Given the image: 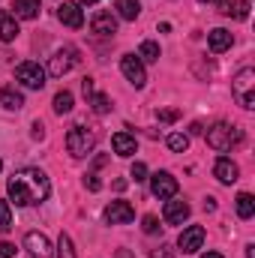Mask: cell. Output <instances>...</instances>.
<instances>
[{
  "mask_svg": "<svg viewBox=\"0 0 255 258\" xmlns=\"http://www.w3.org/2000/svg\"><path fill=\"white\" fill-rule=\"evenodd\" d=\"M105 219H108V225H126L135 219V207L129 201H111L105 207Z\"/></svg>",
  "mask_w": 255,
  "mask_h": 258,
  "instance_id": "obj_8",
  "label": "cell"
},
{
  "mask_svg": "<svg viewBox=\"0 0 255 258\" xmlns=\"http://www.w3.org/2000/svg\"><path fill=\"white\" fill-rule=\"evenodd\" d=\"M57 18L63 21L66 27H72V30H78V27L84 24V12H81V6H78L75 0H63V3H60Z\"/></svg>",
  "mask_w": 255,
  "mask_h": 258,
  "instance_id": "obj_12",
  "label": "cell"
},
{
  "mask_svg": "<svg viewBox=\"0 0 255 258\" xmlns=\"http://www.w3.org/2000/svg\"><path fill=\"white\" fill-rule=\"evenodd\" d=\"M18 36V24H15V15L3 12L0 9V42H12Z\"/></svg>",
  "mask_w": 255,
  "mask_h": 258,
  "instance_id": "obj_19",
  "label": "cell"
},
{
  "mask_svg": "<svg viewBox=\"0 0 255 258\" xmlns=\"http://www.w3.org/2000/svg\"><path fill=\"white\" fill-rule=\"evenodd\" d=\"M237 216H240V219H252L255 216V198L249 192L237 195Z\"/></svg>",
  "mask_w": 255,
  "mask_h": 258,
  "instance_id": "obj_22",
  "label": "cell"
},
{
  "mask_svg": "<svg viewBox=\"0 0 255 258\" xmlns=\"http://www.w3.org/2000/svg\"><path fill=\"white\" fill-rule=\"evenodd\" d=\"M96 129L90 126H72L69 132H66V150L75 156V159H81V156H90L93 153V147H96Z\"/></svg>",
  "mask_w": 255,
  "mask_h": 258,
  "instance_id": "obj_2",
  "label": "cell"
},
{
  "mask_svg": "<svg viewBox=\"0 0 255 258\" xmlns=\"http://www.w3.org/2000/svg\"><path fill=\"white\" fill-rule=\"evenodd\" d=\"M168 147H171L174 153H186V147H189V135H183V132H171V135H168Z\"/></svg>",
  "mask_w": 255,
  "mask_h": 258,
  "instance_id": "obj_26",
  "label": "cell"
},
{
  "mask_svg": "<svg viewBox=\"0 0 255 258\" xmlns=\"http://www.w3.org/2000/svg\"><path fill=\"white\" fill-rule=\"evenodd\" d=\"M6 192H9V201H15V207H30V204H39V201L48 198L51 183H48L45 171H39V168H21V171H15L9 177Z\"/></svg>",
  "mask_w": 255,
  "mask_h": 258,
  "instance_id": "obj_1",
  "label": "cell"
},
{
  "mask_svg": "<svg viewBox=\"0 0 255 258\" xmlns=\"http://www.w3.org/2000/svg\"><path fill=\"white\" fill-rule=\"evenodd\" d=\"M45 132H42V123H33V138H42Z\"/></svg>",
  "mask_w": 255,
  "mask_h": 258,
  "instance_id": "obj_38",
  "label": "cell"
},
{
  "mask_svg": "<svg viewBox=\"0 0 255 258\" xmlns=\"http://www.w3.org/2000/svg\"><path fill=\"white\" fill-rule=\"evenodd\" d=\"M84 186H87L90 192H99V189H102V180H99L96 174H87V177H84Z\"/></svg>",
  "mask_w": 255,
  "mask_h": 258,
  "instance_id": "obj_33",
  "label": "cell"
},
{
  "mask_svg": "<svg viewBox=\"0 0 255 258\" xmlns=\"http://www.w3.org/2000/svg\"><path fill=\"white\" fill-rule=\"evenodd\" d=\"M201 258H222L219 252H207V255H201Z\"/></svg>",
  "mask_w": 255,
  "mask_h": 258,
  "instance_id": "obj_39",
  "label": "cell"
},
{
  "mask_svg": "<svg viewBox=\"0 0 255 258\" xmlns=\"http://www.w3.org/2000/svg\"><path fill=\"white\" fill-rule=\"evenodd\" d=\"M150 192L156 195L159 201L174 198V195H177V177H174L171 171H156V174L150 177Z\"/></svg>",
  "mask_w": 255,
  "mask_h": 258,
  "instance_id": "obj_6",
  "label": "cell"
},
{
  "mask_svg": "<svg viewBox=\"0 0 255 258\" xmlns=\"http://www.w3.org/2000/svg\"><path fill=\"white\" fill-rule=\"evenodd\" d=\"M138 60H141V63H144V60H147V63H156V60H159V45L150 42V39H144L141 48H138Z\"/></svg>",
  "mask_w": 255,
  "mask_h": 258,
  "instance_id": "obj_23",
  "label": "cell"
},
{
  "mask_svg": "<svg viewBox=\"0 0 255 258\" xmlns=\"http://www.w3.org/2000/svg\"><path fill=\"white\" fill-rule=\"evenodd\" d=\"M231 33L225 30V27H216V30H210L207 33V48L213 51V54H222V51H228L231 48Z\"/></svg>",
  "mask_w": 255,
  "mask_h": 258,
  "instance_id": "obj_16",
  "label": "cell"
},
{
  "mask_svg": "<svg viewBox=\"0 0 255 258\" xmlns=\"http://www.w3.org/2000/svg\"><path fill=\"white\" fill-rule=\"evenodd\" d=\"M186 216H189V204H186V201H177V198H168V201H165L162 219H165L168 225H183Z\"/></svg>",
  "mask_w": 255,
  "mask_h": 258,
  "instance_id": "obj_14",
  "label": "cell"
},
{
  "mask_svg": "<svg viewBox=\"0 0 255 258\" xmlns=\"http://www.w3.org/2000/svg\"><path fill=\"white\" fill-rule=\"evenodd\" d=\"M114 9H117V15L123 21H135L138 12H141V3L138 0H114Z\"/></svg>",
  "mask_w": 255,
  "mask_h": 258,
  "instance_id": "obj_21",
  "label": "cell"
},
{
  "mask_svg": "<svg viewBox=\"0 0 255 258\" xmlns=\"http://www.w3.org/2000/svg\"><path fill=\"white\" fill-rule=\"evenodd\" d=\"M72 66H75V51H72V48H60V51L51 57V63H48V72H51L54 78H60V75H66Z\"/></svg>",
  "mask_w": 255,
  "mask_h": 258,
  "instance_id": "obj_15",
  "label": "cell"
},
{
  "mask_svg": "<svg viewBox=\"0 0 255 258\" xmlns=\"http://www.w3.org/2000/svg\"><path fill=\"white\" fill-rule=\"evenodd\" d=\"M243 141V132L237 126H228V123H213L207 129V144L213 150H231L234 144Z\"/></svg>",
  "mask_w": 255,
  "mask_h": 258,
  "instance_id": "obj_4",
  "label": "cell"
},
{
  "mask_svg": "<svg viewBox=\"0 0 255 258\" xmlns=\"http://www.w3.org/2000/svg\"><path fill=\"white\" fill-rule=\"evenodd\" d=\"M24 246L30 249V255L33 258H51V240L42 234V231H27V237H24Z\"/></svg>",
  "mask_w": 255,
  "mask_h": 258,
  "instance_id": "obj_10",
  "label": "cell"
},
{
  "mask_svg": "<svg viewBox=\"0 0 255 258\" xmlns=\"http://www.w3.org/2000/svg\"><path fill=\"white\" fill-rule=\"evenodd\" d=\"M120 69L126 75V81L132 87H144L147 84V72H144V63L138 60V54H123L120 57Z\"/></svg>",
  "mask_w": 255,
  "mask_h": 258,
  "instance_id": "obj_7",
  "label": "cell"
},
{
  "mask_svg": "<svg viewBox=\"0 0 255 258\" xmlns=\"http://www.w3.org/2000/svg\"><path fill=\"white\" fill-rule=\"evenodd\" d=\"M0 105H3L6 111H18V108H24V96H21L15 87H3V90H0Z\"/></svg>",
  "mask_w": 255,
  "mask_h": 258,
  "instance_id": "obj_18",
  "label": "cell"
},
{
  "mask_svg": "<svg viewBox=\"0 0 255 258\" xmlns=\"http://www.w3.org/2000/svg\"><path fill=\"white\" fill-rule=\"evenodd\" d=\"M150 258H174V255H171V249H168V246H159V249H153V252H150Z\"/></svg>",
  "mask_w": 255,
  "mask_h": 258,
  "instance_id": "obj_37",
  "label": "cell"
},
{
  "mask_svg": "<svg viewBox=\"0 0 255 258\" xmlns=\"http://www.w3.org/2000/svg\"><path fill=\"white\" fill-rule=\"evenodd\" d=\"M81 90H84V96L90 99V96L96 93V90H93V78H84V81H81Z\"/></svg>",
  "mask_w": 255,
  "mask_h": 258,
  "instance_id": "obj_36",
  "label": "cell"
},
{
  "mask_svg": "<svg viewBox=\"0 0 255 258\" xmlns=\"http://www.w3.org/2000/svg\"><path fill=\"white\" fill-rule=\"evenodd\" d=\"M15 255V246L9 240H0V258H12Z\"/></svg>",
  "mask_w": 255,
  "mask_h": 258,
  "instance_id": "obj_34",
  "label": "cell"
},
{
  "mask_svg": "<svg viewBox=\"0 0 255 258\" xmlns=\"http://www.w3.org/2000/svg\"><path fill=\"white\" fill-rule=\"evenodd\" d=\"M213 177H216L219 183L231 186V183L240 177V168H237V162H231L228 156H219V159H216V165H213Z\"/></svg>",
  "mask_w": 255,
  "mask_h": 258,
  "instance_id": "obj_11",
  "label": "cell"
},
{
  "mask_svg": "<svg viewBox=\"0 0 255 258\" xmlns=\"http://www.w3.org/2000/svg\"><path fill=\"white\" fill-rule=\"evenodd\" d=\"M111 147H114L117 156H132L138 144H135V135H129V132H114V135H111Z\"/></svg>",
  "mask_w": 255,
  "mask_h": 258,
  "instance_id": "obj_17",
  "label": "cell"
},
{
  "mask_svg": "<svg viewBox=\"0 0 255 258\" xmlns=\"http://www.w3.org/2000/svg\"><path fill=\"white\" fill-rule=\"evenodd\" d=\"M156 114H159V120H162V123H174V120L180 117V111H177V108H159Z\"/></svg>",
  "mask_w": 255,
  "mask_h": 258,
  "instance_id": "obj_30",
  "label": "cell"
},
{
  "mask_svg": "<svg viewBox=\"0 0 255 258\" xmlns=\"http://www.w3.org/2000/svg\"><path fill=\"white\" fill-rule=\"evenodd\" d=\"M231 15H234V18H240V21H246V18H249V0H234Z\"/></svg>",
  "mask_w": 255,
  "mask_h": 258,
  "instance_id": "obj_29",
  "label": "cell"
},
{
  "mask_svg": "<svg viewBox=\"0 0 255 258\" xmlns=\"http://www.w3.org/2000/svg\"><path fill=\"white\" fill-rule=\"evenodd\" d=\"M201 3H210V0H201Z\"/></svg>",
  "mask_w": 255,
  "mask_h": 258,
  "instance_id": "obj_41",
  "label": "cell"
},
{
  "mask_svg": "<svg viewBox=\"0 0 255 258\" xmlns=\"http://www.w3.org/2000/svg\"><path fill=\"white\" fill-rule=\"evenodd\" d=\"M57 258H78L75 255V246H72V237L69 234H60V240H57Z\"/></svg>",
  "mask_w": 255,
  "mask_h": 258,
  "instance_id": "obj_27",
  "label": "cell"
},
{
  "mask_svg": "<svg viewBox=\"0 0 255 258\" xmlns=\"http://www.w3.org/2000/svg\"><path fill=\"white\" fill-rule=\"evenodd\" d=\"M141 228H144V234H156L159 231V219L156 216H144L141 219Z\"/></svg>",
  "mask_w": 255,
  "mask_h": 258,
  "instance_id": "obj_31",
  "label": "cell"
},
{
  "mask_svg": "<svg viewBox=\"0 0 255 258\" xmlns=\"http://www.w3.org/2000/svg\"><path fill=\"white\" fill-rule=\"evenodd\" d=\"M231 90H234V99L237 105L243 108H255V69H240L231 81Z\"/></svg>",
  "mask_w": 255,
  "mask_h": 258,
  "instance_id": "obj_3",
  "label": "cell"
},
{
  "mask_svg": "<svg viewBox=\"0 0 255 258\" xmlns=\"http://www.w3.org/2000/svg\"><path fill=\"white\" fill-rule=\"evenodd\" d=\"M90 108H93L96 114H108V111H111V99H108L105 93H93V96H90Z\"/></svg>",
  "mask_w": 255,
  "mask_h": 258,
  "instance_id": "obj_25",
  "label": "cell"
},
{
  "mask_svg": "<svg viewBox=\"0 0 255 258\" xmlns=\"http://www.w3.org/2000/svg\"><path fill=\"white\" fill-rule=\"evenodd\" d=\"M90 30H93L96 36H114V33H117V18H114L111 12L99 9V12H93V18H90Z\"/></svg>",
  "mask_w": 255,
  "mask_h": 258,
  "instance_id": "obj_9",
  "label": "cell"
},
{
  "mask_svg": "<svg viewBox=\"0 0 255 258\" xmlns=\"http://www.w3.org/2000/svg\"><path fill=\"white\" fill-rule=\"evenodd\" d=\"M12 9H15V18L30 21V18H36V15H39V0H15V3H12Z\"/></svg>",
  "mask_w": 255,
  "mask_h": 258,
  "instance_id": "obj_20",
  "label": "cell"
},
{
  "mask_svg": "<svg viewBox=\"0 0 255 258\" xmlns=\"http://www.w3.org/2000/svg\"><path fill=\"white\" fill-rule=\"evenodd\" d=\"M12 228V207L9 201H0V231H9Z\"/></svg>",
  "mask_w": 255,
  "mask_h": 258,
  "instance_id": "obj_28",
  "label": "cell"
},
{
  "mask_svg": "<svg viewBox=\"0 0 255 258\" xmlns=\"http://www.w3.org/2000/svg\"><path fill=\"white\" fill-rule=\"evenodd\" d=\"M216 9H219L222 15H231V9H234V0H216Z\"/></svg>",
  "mask_w": 255,
  "mask_h": 258,
  "instance_id": "obj_35",
  "label": "cell"
},
{
  "mask_svg": "<svg viewBox=\"0 0 255 258\" xmlns=\"http://www.w3.org/2000/svg\"><path fill=\"white\" fill-rule=\"evenodd\" d=\"M201 243H204V228H201V225H189V228H183V234H180V240H177V246H180L186 255L198 252Z\"/></svg>",
  "mask_w": 255,
  "mask_h": 258,
  "instance_id": "obj_13",
  "label": "cell"
},
{
  "mask_svg": "<svg viewBox=\"0 0 255 258\" xmlns=\"http://www.w3.org/2000/svg\"><path fill=\"white\" fill-rule=\"evenodd\" d=\"M132 177H135V183L147 180V165H144V162H135V165H132Z\"/></svg>",
  "mask_w": 255,
  "mask_h": 258,
  "instance_id": "obj_32",
  "label": "cell"
},
{
  "mask_svg": "<svg viewBox=\"0 0 255 258\" xmlns=\"http://www.w3.org/2000/svg\"><path fill=\"white\" fill-rule=\"evenodd\" d=\"M0 168H3V162H0Z\"/></svg>",
  "mask_w": 255,
  "mask_h": 258,
  "instance_id": "obj_42",
  "label": "cell"
},
{
  "mask_svg": "<svg viewBox=\"0 0 255 258\" xmlns=\"http://www.w3.org/2000/svg\"><path fill=\"white\" fill-rule=\"evenodd\" d=\"M72 102H75V99H72L69 90L54 93V111H57V114H69V111H72Z\"/></svg>",
  "mask_w": 255,
  "mask_h": 258,
  "instance_id": "obj_24",
  "label": "cell"
},
{
  "mask_svg": "<svg viewBox=\"0 0 255 258\" xmlns=\"http://www.w3.org/2000/svg\"><path fill=\"white\" fill-rule=\"evenodd\" d=\"M81 3H99V0H81Z\"/></svg>",
  "mask_w": 255,
  "mask_h": 258,
  "instance_id": "obj_40",
  "label": "cell"
},
{
  "mask_svg": "<svg viewBox=\"0 0 255 258\" xmlns=\"http://www.w3.org/2000/svg\"><path fill=\"white\" fill-rule=\"evenodd\" d=\"M15 81H21L27 90H42L45 87V69L33 60H24V63L15 66Z\"/></svg>",
  "mask_w": 255,
  "mask_h": 258,
  "instance_id": "obj_5",
  "label": "cell"
}]
</instances>
